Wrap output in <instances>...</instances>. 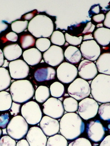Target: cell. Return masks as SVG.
<instances>
[{"instance_id": "1", "label": "cell", "mask_w": 110, "mask_h": 146, "mask_svg": "<svg viewBox=\"0 0 110 146\" xmlns=\"http://www.w3.org/2000/svg\"><path fill=\"white\" fill-rule=\"evenodd\" d=\"M85 126L82 118L76 113L63 115L60 122V132L67 141L78 139L85 131Z\"/></svg>"}, {"instance_id": "2", "label": "cell", "mask_w": 110, "mask_h": 146, "mask_svg": "<svg viewBox=\"0 0 110 146\" xmlns=\"http://www.w3.org/2000/svg\"><path fill=\"white\" fill-rule=\"evenodd\" d=\"M91 94L96 102L110 103V76L97 74L91 82Z\"/></svg>"}, {"instance_id": "3", "label": "cell", "mask_w": 110, "mask_h": 146, "mask_svg": "<svg viewBox=\"0 0 110 146\" xmlns=\"http://www.w3.org/2000/svg\"><path fill=\"white\" fill-rule=\"evenodd\" d=\"M28 31L36 38H48L54 33L52 20L45 15H37L28 24Z\"/></svg>"}, {"instance_id": "4", "label": "cell", "mask_w": 110, "mask_h": 146, "mask_svg": "<svg viewBox=\"0 0 110 146\" xmlns=\"http://www.w3.org/2000/svg\"><path fill=\"white\" fill-rule=\"evenodd\" d=\"M9 90L13 101L18 104L27 102L34 96L35 92L33 84L28 80L14 82Z\"/></svg>"}, {"instance_id": "5", "label": "cell", "mask_w": 110, "mask_h": 146, "mask_svg": "<svg viewBox=\"0 0 110 146\" xmlns=\"http://www.w3.org/2000/svg\"><path fill=\"white\" fill-rule=\"evenodd\" d=\"M28 131V124L21 115H17L12 118L6 128L8 135L15 141L23 139L27 136Z\"/></svg>"}, {"instance_id": "6", "label": "cell", "mask_w": 110, "mask_h": 146, "mask_svg": "<svg viewBox=\"0 0 110 146\" xmlns=\"http://www.w3.org/2000/svg\"><path fill=\"white\" fill-rule=\"evenodd\" d=\"M22 117L28 124L34 125L39 123L42 119V113L40 106L35 101H29L21 108Z\"/></svg>"}, {"instance_id": "7", "label": "cell", "mask_w": 110, "mask_h": 146, "mask_svg": "<svg viewBox=\"0 0 110 146\" xmlns=\"http://www.w3.org/2000/svg\"><path fill=\"white\" fill-rule=\"evenodd\" d=\"M68 93L71 98L76 100H82L89 96L91 93V87L85 80L78 78L69 85L68 88Z\"/></svg>"}, {"instance_id": "8", "label": "cell", "mask_w": 110, "mask_h": 146, "mask_svg": "<svg viewBox=\"0 0 110 146\" xmlns=\"http://www.w3.org/2000/svg\"><path fill=\"white\" fill-rule=\"evenodd\" d=\"M43 113L55 119L61 118L64 113L62 101L55 98H49L43 105Z\"/></svg>"}, {"instance_id": "9", "label": "cell", "mask_w": 110, "mask_h": 146, "mask_svg": "<svg viewBox=\"0 0 110 146\" xmlns=\"http://www.w3.org/2000/svg\"><path fill=\"white\" fill-rule=\"evenodd\" d=\"M99 107V104L95 100L87 98L79 103V115L85 120L92 119L98 113Z\"/></svg>"}, {"instance_id": "10", "label": "cell", "mask_w": 110, "mask_h": 146, "mask_svg": "<svg viewBox=\"0 0 110 146\" xmlns=\"http://www.w3.org/2000/svg\"><path fill=\"white\" fill-rule=\"evenodd\" d=\"M58 80L63 83H72L77 77L78 71L75 66L65 62L62 63L57 69Z\"/></svg>"}, {"instance_id": "11", "label": "cell", "mask_w": 110, "mask_h": 146, "mask_svg": "<svg viewBox=\"0 0 110 146\" xmlns=\"http://www.w3.org/2000/svg\"><path fill=\"white\" fill-rule=\"evenodd\" d=\"M107 129L99 120L90 121L87 124L86 131L88 138L94 143L101 142L105 137Z\"/></svg>"}, {"instance_id": "12", "label": "cell", "mask_w": 110, "mask_h": 146, "mask_svg": "<svg viewBox=\"0 0 110 146\" xmlns=\"http://www.w3.org/2000/svg\"><path fill=\"white\" fill-rule=\"evenodd\" d=\"M80 52L86 60L93 61L100 56V47L94 40L84 41L80 46Z\"/></svg>"}, {"instance_id": "13", "label": "cell", "mask_w": 110, "mask_h": 146, "mask_svg": "<svg viewBox=\"0 0 110 146\" xmlns=\"http://www.w3.org/2000/svg\"><path fill=\"white\" fill-rule=\"evenodd\" d=\"M11 77L14 80H22L27 78L29 73V67L23 60H16L9 64Z\"/></svg>"}, {"instance_id": "14", "label": "cell", "mask_w": 110, "mask_h": 146, "mask_svg": "<svg viewBox=\"0 0 110 146\" xmlns=\"http://www.w3.org/2000/svg\"><path fill=\"white\" fill-rule=\"evenodd\" d=\"M64 53L61 47L57 46H50L43 54L45 62L52 66H57L61 64L64 60Z\"/></svg>"}, {"instance_id": "15", "label": "cell", "mask_w": 110, "mask_h": 146, "mask_svg": "<svg viewBox=\"0 0 110 146\" xmlns=\"http://www.w3.org/2000/svg\"><path fill=\"white\" fill-rule=\"evenodd\" d=\"M26 138L30 146H46L48 139L40 127L38 126L29 129Z\"/></svg>"}, {"instance_id": "16", "label": "cell", "mask_w": 110, "mask_h": 146, "mask_svg": "<svg viewBox=\"0 0 110 146\" xmlns=\"http://www.w3.org/2000/svg\"><path fill=\"white\" fill-rule=\"evenodd\" d=\"M78 74L83 80H94L97 74V68L96 65L92 61L84 60L78 66Z\"/></svg>"}, {"instance_id": "17", "label": "cell", "mask_w": 110, "mask_h": 146, "mask_svg": "<svg viewBox=\"0 0 110 146\" xmlns=\"http://www.w3.org/2000/svg\"><path fill=\"white\" fill-rule=\"evenodd\" d=\"M39 123L41 130L46 136H53L60 131V123L57 120L45 115Z\"/></svg>"}, {"instance_id": "18", "label": "cell", "mask_w": 110, "mask_h": 146, "mask_svg": "<svg viewBox=\"0 0 110 146\" xmlns=\"http://www.w3.org/2000/svg\"><path fill=\"white\" fill-rule=\"evenodd\" d=\"M23 57L28 65L35 66L39 64L42 59L41 53L37 48H30L23 53Z\"/></svg>"}, {"instance_id": "19", "label": "cell", "mask_w": 110, "mask_h": 146, "mask_svg": "<svg viewBox=\"0 0 110 146\" xmlns=\"http://www.w3.org/2000/svg\"><path fill=\"white\" fill-rule=\"evenodd\" d=\"M56 72L51 67L38 68L34 73V78L37 82H42L55 79Z\"/></svg>"}, {"instance_id": "20", "label": "cell", "mask_w": 110, "mask_h": 146, "mask_svg": "<svg viewBox=\"0 0 110 146\" xmlns=\"http://www.w3.org/2000/svg\"><path fill=\"white\" fill-rule=\"evenodd\" d=\"M96 66L99 72L110 76V53L101 54L97 60Z\"/></svg>"}, {"instance_id": "21", "label": "cell", "mask_w": 110, "mask_h": 146, "mask_svg": "<svg viewBox=\"0 0 110 146\" xmlns=\"http://www.w3.org/2000/svg\"><path fill=\"white\" fill-rule=\"evenodd\" d=\"M4 57L7 60L14 61L18 59L23 53L22 49L18 44H9L3 48Z\"/></svg>"}, {"instance_id": "22", "label": "cell", "mask_w": 110, "mask_h": 146, "mask_svg": "<svg viewBox=\"0 0 110 146\" xmlns=\"http://www.w3.org/2000/svg\"><path fill=\"white\" fill-rule=\"evenodd\" d=\"M94 36L99 44L106 46L110 43V29L108 28H98L95 31Z\"/></svg>"}, {"instance_id": "23", "label": "cell", "mask_w": 110, "mask_h": 146, "mask_svg": "<svg viewBox=\"0 0 110 146\" xmlns=\"http://www.w3.org/2000/svg\"><path fill=\"white\" fill-rule=\"evenodd\" d=\"M64 56L67 61L73 64H77L82 59V54L76 46H69L64 53Z\"/></svg>"}, {"instance_id": "24", "label": "cell", "mask_w": 110, "mask_h": 146, "mask_svg": "<svg viewBox=\"0 0 110 146\" xmlns=\"http://www.w3.org/2000/svg\"><path fill=\"white\" fill-rule=\"evenodd\" d=\"M12 98L11 94L5 91L0 92V111H6L11 109L12 105Z\"/></svg>"}, {"instance_id": "25", "label": "cell", "mask_w": 110, "mask_h": 146, "mask_svg": "<svg viewBox=\"0 0 110 146\" xmlns=\"http://www.w3.org/2000/svg\"><path fill=\"white\" fill-rule=\"evenodd\" d=\"M11 84V77L9 71L4 67H0V92L7 89Z\"/></svg>"}, {"instance_id": "26", "label": "cell", "mask_w": 110, "mask_h": 146, "mask_svg": "<svg viewBox=\"0 0 110 146\" xmlns=\"http://www.w3.org/2000/svg\"><path fill=\"white\" fill-rule=\"evenodd\" d=\"M50 96V91L48 87L41 86H39L35 92L36 100L39 103H45L48 100Z\"/></svg>"}, {"instance_id": "27", "label": "cell", "mask_w": 110, "mask_h": 146, "mask_svg": "<svg viewBox=\"0 0 110 146\" xmlns=\"http://www.w3.org/2000/svg\"><path fill=\"white\" fill-rule=\"evenodd\" d=\"M46 146H68V143L61 134H57L48 138Z\"/></svg>"}, {"instance_id": "28", "label": "cell", "mask_w": 110, "mask_h": 146, "mask_svg": "<svg viewBox=\"0 0 110 146\" xmlns=\"http://www.w3.org/2000/svg\"><path fill=\"white\" fill-rule=\"evenodd\" d=\"M63 105L64 111L68 113H74L78 110L79 103L78 101L73 98H68L65 99Z\"/></svg>"}, {"instance_id": "29", "label": "cell", "mask_w": 110, "mask_h": 146, "mask_svg": "<svg viewBox=\"0 0 110 146\" xmlns=\"http://www.w3.org/2000/svg\"><path fill=\"white\" fill-rule=\"evenodd\" d=\"M50 91L52 96L55 98H60L64 94V86L58 82L53 83L50 87Z\"/></svg>"}, {"instance_id": "30", "label": "cell", "mask_w": 110, "mask_h": 146, "mask_svg": "<svg viewBox=\"0 0 110 146\" xmlns=\"http://www.w3.org/2000/svg\"><path fill=\"white\" fill-rule=\"evenodd\" d=\"M98 113L101 119L110 122V103L100 105L99 107Z\"/></svg>"}, {"instance_id": "31", "label": "cell", "mask_w": 110, "mask_h": 146, "mask_svg": "<svg viewBox=\"0 0 110 146\" xmlns=\"http://www.w3.org/2000/svg\"><path fill=\"white\" fill-rule=\"evenodd\" d=\"M20 42L22 48L27 49L34 46L35 40L33 36L29 34H25L21 36Z\"/></svg>"}, {"instance_id": "32", "label": "cell", "mask_w": 110, "mask_h": 146, "mask_svg": "<svg viewBox=\"0 0 110 146\" xmlns=\"http://www.w3.org/2000/svg\"><path fill=\"white\" fill-rule=\"evenodd\" d=\"M51 41L55 46H63L66 41L65 36L61 32L59 31H55L51 36Z\"/></svg>"}, {"instance_id": "33", "label": "cell", "mask_w": 110, "mask_h": 146, "mask_svg": "<svg viewBox=\"0 0 110 146\" xmlns=\"http://www.w3.org/2000/svg\"><path fill=\"white\" fill-rule=\"evenodd\" d=\"M28 24V21L27 20L15 21L11 24L12 30L15 33H21L27 29Z\"/></svg>"}, {"instance_id": "34", "label": "cell", "mask_w": 110, "mask_h": 146, "mask_svg": "<svg viewBox=\"0 0 110 146\" xmlns=\"http://www.w3.org/2000/svg\"><path fill=\"white\" fill-rule=\"evenodd\" d=\"M35 46L40 52H45L51 46V42L48 38H40L36 40Z\"/></svg>"}, {"instance_id": "35", "label": "cell", "mask_w": 110, "mask_h": 146, "mask_svg": "<svg viewBox=\"0 0 110 146\" xmlns=\"http://www.w3.org/2000/svg\"><path fill=\"white\" fill-rule=\"evenodd\" d=\"M65 40L69 44L73 46H79L82 43V36L77 37L76 36H71L68 33H65Z\"/></svg>"}, {"instance_id": "36", "label": "cell", "mask_w": 110, "mask_h": 146, "mask_svg": "<svg viewBox=\"0 0 110 146\" xmlns=\"http://www.w3.org/2000/svg\"><path fill=\"white\" fill-rule=\"evenodd\" d=\"M68 146H92V145L89 139L84 137H80L70 142Z\"/></svg>"}, {"instance_id": "37", "label": "cell", "mask_w": 110, "mask_h": 146, "mask_svg": "<svg viewBox=\"0 0 110 146\" xmlns=\"http://www.w3.org/2000/svg\"><path fill=\"white\" fill-rule=\"evenodd\" d=\"M17 142L15 139L8 135L2 136L0 139V146H16Z\"/></svg>"}, {"instance_id": "38", "label": "cell", "mask_w": 110, "mask_h": 146, "mask_svg": "<svg viewBox=\"0 0 110 146\" xmlns=\"http://www.w3.org/2000/svg\"><path fill=\"white\" fill-rule=\"evenodd\" d=\"M9 114L8 113H3L0 115V128L4 129L7 128L9 122Z\"/></svg>"}, {"instance_id": "39", "label": "cell", "mask_w": 110, "mask_h": 146, "mask_svg": "<svg viewBox=\"0 0 110 146\" xmlns=\"http://www.w3.org/2000/svg\"><path fill=\"white\" fill-rule=\"evenodd\" d=\"M21 104L15 103V102H13L12 106L11 108V114L12 115H14L17 116V114L20 112V110H21Z\"/></svg>"}, {"instance_id": "40", "label": "cell", "mask_w": 110, "mask_h": 146, "mask_svg": "<svg viewBox=\"0 0 110 146\" xmlns=\"http://www.w3.org/2000/svg\"><path fill=\"white\" fill-rule=\"evenodd\" d=\"M95 25L93 24L91 22H89L87 23L86 27L84 29V30L82 31L83 34H87V33H92L94 30H95Z\"/></svg>"}, {"instance_id": "41", "label": "cell", "mask_w": 110, "mask_h": 146, "mask_svg": "<svg viewBox=\"0 0 110 146\" xmlns=\"http://www.w3.org/2000/svg\"><path fill=\"white\" fill-rule=\"evenodd\" d=\"M6 39L9 41L16 42L18 40V35L14 32H10L6 35Z\"/></svg>"}, {"instance_id": "42", "label": "cell", "mask_w": 110, "mask_h": 146, "mask_svg": "<svg viewBox=\"0 0 110 146\" xmlns=\"http://www.w3.org/2000/svg\"><path fill=\"white\" fill-rule=\"evenodd\" d=\"M93 20L95 21L96 23H100L105 20V16L103 14H97L96 15H94L93 17Z\"/></svg>"}, {"instance_id": "43", "label": "cell", "mask_w": 110, "mask_h": 146, "mask_svg": "<svg viewBox=\"0 0 110 146\" xmlns=\"http://www.w3.org/2000/svg\"><path fill=\"white\" fill-rule=\"evenodd\" d=\"M99 146H110V135L104 138Z\"/></svg>"}, {"instance_id": "44", "label": "cell", "mask_w": 110, "mask_h": 146, "mask_svg": "<svg viewBox=\"0 0 110 146\" xmlns=\"http://www.w3.org/2000/svg\"><path fill=\"white\" fill-rule=\"evenodd\" d=\"M103 24L105 27L107 28H110V11L106 14Z\"/></svg>"}, {"instance_id": "45", "label": "cell", "mask_w": 110, "mask_h": 146, "mask_svg": "<svg viewBox=\"0 0 110 146\" xmlns=\"http://www.w3.org/2000/svg\"><path fill=\"white\" fill-rule=\"evenodd\" d=\"M90 12L91 14H98L100 12V6L98 5H95L92 6Z\"/></svg>"}, {"instance_id": "46", "label": "cell", "mask_w": 110, "mask_h": 146, "mask_svg": "<svg viewBox=\"0 0 110 146\" xmlns=\"http://www.w3.org/2000/svg\"><path fill=\"white\" fill-rule=\"evenodd\" d=\"M16 146H30V145L27 139H22L17 143Z\"/></svg>"}, {"instance_id": "47", "label": "cell", "mask_w": 110, "mask_h": 146, "mask_svg": "<svg viewBox=\"0 0 110 146\" xmlns=\"http://www.w3.org/2000/svg\"><path fill=\"white\" fill-rule=\"evenodd\" d=\"M8 28V25L4 22L0 21V33L2 31H4Z\"/></svg>"}, {"instance_id": "48", "label": "cell", "mask_w": 110, "mask_h": 146, "mask_svg": "<svg viewBox=\"0 0 110 146\" xmlns=\"http://www.w3.org/2000/svg\"><path fill=\"white\" fill-rule=\"evenodd\" d=\"M35 13H30L27 14L26 15H24V19L27 21L28 20H30V19H33L34 18Z\"/></svg>"}, {"instance_id": "49", "label": "cell", "mask_w": 110, "mask_h": 146, "mask_svg": "<svg viewBox=\"0 0 110 146\" xmlns=\"http://www.w3.org/2000/svg\"><path fill=\"white\" fill-rule=\"evenodd\" d=\"M4 55L3 53L2 52V51L1 50V49H0V67L1 66H3V64H4Z\"/></svg>"}, {"instance_id": "50", "label": "cell", "mask_w": 110, "mask_h": 146, "mask_svg": "<svg viewBox=\"0 0 110 146\" xmlns=\"http://www.w3.org/2000/svg\"><path fill=\"white\" fill-rule=\"evenodd\" d=\"M94 37H93L91 34H89V35H85L83 38L82 40H84V41H87V40H93Z\"/></svg>"}, {"instance_id": "51", "label": "cell", "mask_w": 110, "mask_h": 146, "mask_svg": "<svg viewBox=\"0 0 110 146\" xmlns=\"http://www.w3.org/2000/svg\"><path fill=\"white\" fill-rule=\"evenodd\" d=\"M9 63H8V61H7V60H5L4 64H3V67L4 68H5L6 67L9 66Z\"/></svg>"}, {"instance_id": "52", "label": "cell", "mask_w": 110, "mask_h": 146, "mask_svg": "<svg viewBox=\"0 0 110 146\" xmlns=\"http://www.w3.org/2000/svg\"><path fill=\"white\" fill-rule=\"evenodd\" d=\"M96 27H97L98 28L103 27V24H97Z\"/></svg>"}, {"instance_id": "53", "label": "cell", "mask_w": 110, "mask_h": 146, "mask_svg": "<svg viewBox=\"0 0 110 146\" xmlns=\"http://www.w3.org/2000/svg\"><path fill=\"white\" fill-rule=\"evenodd\" d=\"M2 135V129L0 128V139H1V138L2 137H1Z\"/></svg>"}]
</instances>
